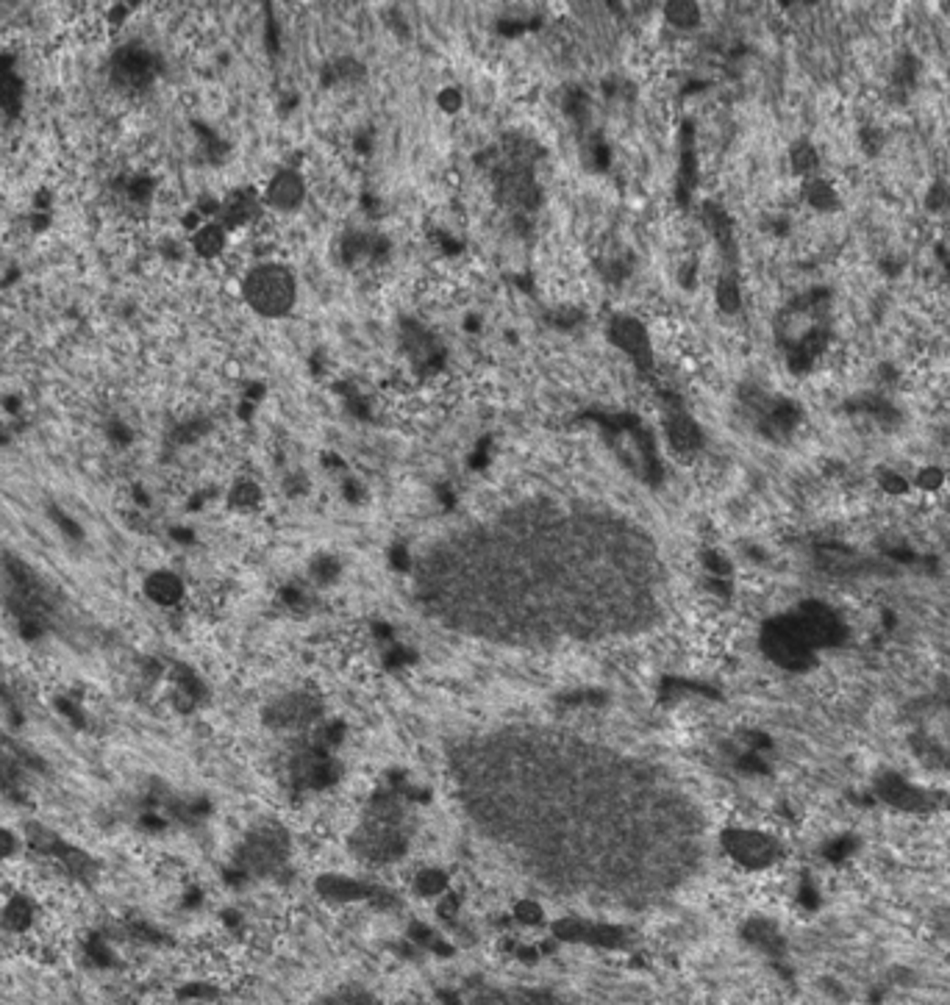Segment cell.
I'll return each instance as SVG.
<instances>
[{"label": "cell", "instance_id": "obj_4", "mask_svg": "<svg viewBox=\"0 0 950 1005\" xmlns=\"http://www.w3.org/2000/svg\"><path fill=\"white\" fill-rule=\"evenodd\" d=\"M111 73H115V81L123 84L126 89H142L156 76V59L142 45H126L111 59Z\"/></svg>", "mask_w": 950, "mask_h": 1005}, {"label": "cell", "instance_id": "obj_24", "mask_svg": "<svg viewBox=\"0 0 950 1005\" xmlns=\"http://www.w3.org/2000/svg\"><path fill=\"white\" fill-rule=\"evenodd\" d=\"M881 486H884L889 494H904V492L909 489V481H906V478H901L898 472L884 470V472H881Z\"/></svg>", "mask_w": 950, "mask_h": 1005}, {"label": "cell", "instance_id": "obj_12", "mask_svg": "<svg viewBox=\"0 0 950 1005\" xmlns=\"http://www.w3.org/2000/svg\"><path fill=\"white\" fill-rule=\"evenodd\" d=\"M790 167H792V173L795 176H801V178H814V173H817V167H820V153H817V147L809 142V139H798L792 147H790Z\"/></svg>", "mask_w": 950, "mask_h": 1005}, {"label": "cell", "instance_id": "obj_20", "mask_svg": "<svg viewBox=\"0 0 950 1005\" xmlns=\"http://www.w3.org/2000/svg\"><path fill=\"white\" fill-rule=\"evenodd\" d=\"M444 886H448V878H444V872H439V869H425L417 878V891H420V895H425V898L442 895Z\"/></svg>", "mask_w": 950, "mask_h": 1005}, {"label": "cell", "instance_id": "obj_2", "mask_svg": "<svg viewBox=\"0 0 950 1005\" xmlns=\"http://www.w3.org/2000/svg\"><path fill=\"white\" fill-rule=\"evenodd\" d=\"M761 647L778 666H787V669H801L812 664L814 658V647L801 631V625L795 623V617H781V620L767 623L761 634Z\"/></svg>", "mask_w": 950, "mask_h": 1005}, {"label": "cell", "instance_id": "obj_1", "mask_svg": "<svg viewBox=\"0 0 950 1005\" xmlns=\"http://www.w3.org/2000/svg\"><path fill=\"white\" fill-rule=\"evenodd\" d=\"M245 300L264 317L287 314L295 303L292 275L278 264H267V267L253 269L245 278Z\"/></svg>", "mask_w": 950, "mask_h": 1005}, {"label": "cell", "instance_id": "obj_21", "mask_svg": "<svg viewBox=\"0 0 950 1005\" xmlns=\"http://www.w3.org/2000/svg\"><path fill=\"white\" fill-rule=\"evenodd\" d=\"M925 203H928V208H931V211H942V208H950V187H947V184H942V181L931 184V189H928V198H925Z\"/></svg>", "mask_w": 950, "mask_h": 1005}, {"label": "cell", "instance_id": "obj_6", "mask_svg": "<svg viewBox=\"0 0 950 1005\" xmlns=\"http://www.w3.org/2000/svg\"><path fill=\"white\" fill-rule=\"evenodd\" d=\"M611 340L618 342L623 350H628L634 359H639V364L648 361V337H645V328L637 320H631V317L614 320L611 322Z\"/></svg>", "mask_w": 950, "mask_h": 1005}, {"label": "cell", "instance_id": "obj_9", "mask_svg": "<svg viewBox=\"0 0 950 1005\" xmlns=\"http://www.w3.org/2000/svg\"><path fill=\"white\" fill-rule=\"evenodd\" d=\"M803 198H806V203H809L812 208H817V211H822V214L836 211V208L843 206V198H840V192H836V187H833L831 181L817 178V176L806 181V187H803Z\"/></svg>", "mask_w": 950, "mask_h": 1005}, {"label": "cell", "instance_id": "obj_5", "mask_svg": "<svg viewBox=\"0 0 950 1005\" xmlns=\"http://www.w3.org/2000/svg\"><path fill=\"white\" fill-rule=\"evenodd\" d=\"M725 848H729V853L745 867H767V864H772V858L778 853L775 842L767 839L764 833H756V830L725 833Z\"/></svg>", "mask_w": 950, "mask_h": 1005}, {"label": "cell", "instance_id": "obj_23", "mask_svg": "<svg viewBox=\"0 0 950 1005\" xmlns=\"http://www.w3.org/2000/svg\"><path fill=\"white\" fill-rule=\"evenodd\" d=\"M256 500H259V489L253 483H240L234 489V494H231V502H234V506H240V509L256 506Z\"/></svg>", "mask_w": 950, "mask_h": 1005}, {"label": "cell", "instance_id": "obj_7", "mask_svg": "<svg viewBox=\"0 0 950 1005\" xmlns=\"http://www.w3.org/2000/svg\"><path fill=\"white\" fill-rule=\"evenodd\" d=\"M303 200V181L298 173H278L267 189V203L275 208H295Z\"/></svg>", "mask_w": 950, "mask_h": 1005}, {"label": "cell", "instance_id": "obj_3", "mask_svg": "<svg viewBox=\"0 0 950 1005\" xmlns=\"http://www.w3.org/2000/svg\"><path fill=\"white\" fill-rule=\"evenodd\" d=\"M795 623L801 625V631L806 634V639L812 642V647H828L843 639L845 628L840 614L833 608H828L825 603H803L795 614Z\"/></svg>", "mask_w": 950, "mask_h": 1005}, {"label": "cell", "instance_id": "obj_25", "mask_svg": "<svg viewBox=\"0 0 950 1005\" xmlns=\"http://www.w3.org/2000/svg\"><path fill=\"white\" fill-rule=\"evenodd\" d=\"M942 481H945V475H942V470H936V467H925V470L917 475V486H920V489H925V492L939 489V486H942Z\"/></svg>", "mask_w": 950, "mask_h": 1005}, {"label": "cell", "instance_id": "obj_22", "mask_svg": "<svg viewBox=\"0 0 950 1005\" xmlns=\"http://www.w3.org/2000/svg\"><path fill=\"white\" fill-rule=\"evenodd\" d=\"M515 917H517V922H523V925H539V922L545 919L542 909H539L536 903H531V900H523V903H517V909H515Z\"/></svg>", "mask_w": 950, "mask_h": 1005}, {"label": "cell", "instance_id": "obj_8", "mask_svg": "<svg viewBox=\"0 0 950 1005\" xmlns=\"http://www.w3.org/2000/svg\"><path fill=\"white\" fill-rule=\"evenodd\" d=\"M145 592L158 605H176L184 597V584L173 573H153L145 584Z\"/></svg>", "mask_w": 950, "mask_h": 1005}, {"label": "cell", "instance_id": "obj_15", "mask_svg": "<svg viewBox=\"0 0 950 1005\" xmlns=\"http://www.w3.org/2000/svg\"><path fill=\"white\" fill-rule=\"evenodd\" d=\"M0 106H6L12 115H17L20 106V81L12 73V59L0 56Z\"/></svg>", "mask_w": 950, "mask_h": 1005}, {"label": "cell", "instance_id": "obj_13", "mask_svg": "<svg viewBox=\"0 0 950 1005\" xmlns=\"http://www.w3.org/2000/svg\"><path fill=\"white\" fill-rule=\"evenodd\" d=\"M256 217V195L250 192H234L226 206H222V219L226 226H245Z\"/></svg>", "mask_w": 950, "mask_h": 1005}, {"label": "cell", "instance_id": "obj_18", "mask_svg": "<svg viewBox=\"0 0 950 1005\" xmlns=\"http://www.w3.org/2000/svg\"><path fill=\"white\" fill-rule=\"evenodd\" d=\"M222 245H226V234H222L220 226H206L195 234V250L200 256H217Z\"/></svg>", "mask_w": 950, "mask_h": 1005}, {"label": "cell", "instance_id": "obj_26", "mask_svg": "<svg viewBox=\"0 0 950 1005\" xmlns=\"http://www.w3.org/2000/svg\"><path fill=\"white\" fill-rule=\"evenodd\" d=\"M17 853V836L9 833L6 827H0V858H12Z\"/></svg>", "mask_w": 950, "mask_h": 1005}, {"label": "cell", "instance_id": "obj_19", "mask_svg": "<svg viewBox=\"0 0 950 1005\" xmlns=\"http://www.w3.org/2000/svg\"><path fill=\"white\" fill-rule=\"evenodd\" d=\"M320 888L325 891V895L342 898V900H351V898H362L364 895L362 886H356V883H351L345 878H325V880H320Z\"/></svg>", "mask_w": 950, "mask_h": 1005}, {"label": "cell", "instance_id": "obj_16", "mask_svg": "<svg viewBox=\"0 0 950 1005\" xmlns=\"http://www.w3.org/2000/svg\"><path fill=\"white\" fill-rule=\"evenodd\" d=\"M664 15L676 28H692L700 23V6L692 0H673V4L664 6Z\"/></svg>", "mask_w": 950, "mask_h": 1005}, {"label": "cell", "instance_id": "obj_17", "mask_svg": "<svg viewBox=\"0 0 950 1005\" xmlns=\"http://www.w3.org/2000/svg\"><path fill=\"white\" fill-rule=\"evenodd\" d=\"M717 306H720L722 311H729V314L740 311V306H742V292H740V284H737V278H734V275H722L720 281H717Z\"/></svg>", "mask_w": 950, "mask_h": 1005}, {"label": "cell", "instance_id": "obj_10", "mask_svg": "<svg viewBox=\"0 0 950 1005\" xmlns=\"http://www.w3.org/2000/svg\"><path fill=\"white\" fill-rule=\"evenodd\" d=\"M317 716V706L306 697H292L287 703H281L272 711V722L275 725H287V728H295V725H306L309 719Z\"/></svg>", "mask_w": 950, "mask_h": 1005}, {"label": "cell", "instance_id": "obj_28", "mask_svg": "<svg viewBox=\"0 0 950 1005\" xmlns=\"http://www.w3.org/2000/svg\"><path fill=\"white\" fill-rule=\"evenodd\" d=\"M459 106V92H444V108H456Z\"/></svg>", "mask_w": 950, "mask_h": 1005}, {"label": "cell", "instance_id": "obj_27", "mask_svg": "<svg viewBox=\"0 0 950 1005\" xmlns=\"http://www.w3.org/2000/svg\"><path fill=\"white\" fill-rule=\"evenodd\" d=\"M337 573H340V567H337V562H331V558H320V562L314 564V575L320 581H331Z\"/></svg>", "mask_w": 950, "mask_h": 1005}, {"label": "cell", "instance_id": "obj_14", "mask_svg": "<svg viewBox=\"0 0 950 1005\" xmlns=\"http://www.w3.org/2000/svg\"><path fill=\"white\" fill-rule=\"evenodd\" d=\"M4 922L12 930H28L36 922V906L28 898H12L4 909Z\"/></svg>", "mask_w": 950, "mask_h": 1005}, {"label": "cell", "instance_id": "obj_11", "mask_svg": "<svg viewBox=\"0 0 950 1005\" xmlns=\"http://www.w3.org/2000/svg\"><path fill=\"white\" fill-rule=\"evenodd\" d=\"M667 433H669V444H673L676 453H684L687 456V453H695L700 448V431L687 417H676L673 422H669Z\"/></svg>", "mask_w": 950, "mask_h": 1005}]
</instances>
